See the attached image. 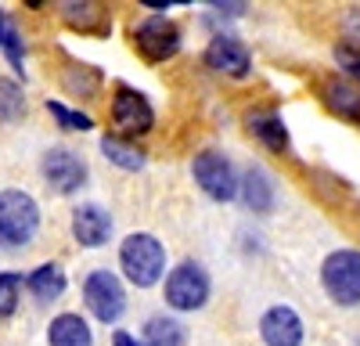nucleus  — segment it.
<instances>
[{
	"instance_id": "obj_1",
	"label": "nucleus",
	"mask_w": 360,
	"mask_h": 346,
	"mask_svg": "<svg viewBox=\"0 0 360 346\" xmlns=\"http://www.w3.org/2000/svg\"><path fill=\"white\" fill-rule=\"evenodd\" d=\"M119 264H123V274L137 288H148V285H155L166 271V249L155 235L137 231V235H130L123 242V249H119Z\"/></svg>"
},
{
	"instance_id": "obj_2",
	"label": "nucleus",
	"mask_w": 360,
	"mask_h": 346,
	"mask_svg": "<svg viewBox=\"0 0 360 346\" xmlns=\"http://www.w3.org/2000/svg\"><path fill=\"white\" fill-rule=\"evenodd\" d=\"M321 285L339 307L360 303V249H335L321 267Z\"/></svg>"
},
{
	"instance_id": "obj_3",
	"label": "nucleus",
	"mask_w": 360,
	"mask_h": 346,
	"mask_svg": "<svg viewBox=\"0 0 360 346\" xmlns=\"http://www.w3.org/2000/svg\"><path fill=\"white\" fill-rule=\"evenodd\" d=\"M40 224L37 202L25 191H0V238L8 245H25Z\"/></svg>"
},
{
	"instance_id": "obj_4",
	"label": "nucleus",
	"mask_w": 360,
	"mask_h": 346,
	"mask_svg": "<svg viewBox=\"0 0 360 346\" xmlns=\"http://www.w3.org/2000/svg\"><path fill=\"white\" fill-rule=\"evenodd\" d=\"M191 173H195V181L198 188L209 195V198H217V202H231L238 195V177H234V166L224 152L217 148H205L195 155L191 162Z\"/></svg>"
},
{
	"instance_id": "obj_5",
	"label": "nucleus",
	"mask_w": 360,
	"mask_h": 346,
	"mask_svg": "<svg viewBox=\"0 0 360 346\" xmlns=\"http://www.w3.org/2000/svg\"><path fill=\"white\" fill-rule=\"evenodd\" d=\"M209 300V274L202 271V264L188 260V264H180L169 271L166 278V303L173 310H198L205 307Z\"/></svg>"
},
{
	"instance_id": "obj_6",
	"label": "nucleus",
	"mask_w": 360,
	"mask_h": 346,
	"mask_svg": "<svg viewBox=\"0 0 360 346\" xmlns=\"http://www.w3.org/2000/svg\"><path fill=\"white\" fill-rule=\"evenodd\" d=\"M134 47L141 51L144 62H166L180 51V25L162 15L144 18L134 25Z\"/></svg>"
},
{
	"instance_id": "obj_7",
	"label": "nucleus",
	"mask_w": 360,
	"mask_h": 346,
	"mask_svg": "<svg viewBox=\"0 0 360 346\" xmlns=\"http://www.w3.org/2000/svg\"><path fill=\"white\" fill-rule=\"evenodd\" d=\"M83 300H86L90 310H94L98 321H105V325L119 321V314H123V307H127L123 285H119V278L108 274V271H94V274L86 278V285H83Z\"/></svg>"
},
{
	"instance_id": "obj_8",
	"label": "nucleus",
	"mask_w": 360,
	"mask_h": 346,
	"mask_svg": "<svg viewBox=\"0 0 360 346\" xmlns=\"http://www.w3.org/2000/svg\"><path fill=\"white\" fill-rule=\"evenodd\" d=\"M112 120L123 134H148L155 123V108L148 105V98L130 86H119L115 101H112Z\"/></svg>"
},
{
	"instance_id": "obj_9",
	"label": "nucleus",
	"mask_w": 360,
	"mask_h": 346,
	"mask_svg": "<svg viewBox=\"0 0 360 346\" xmlns=\"http://www.w3.org/2000/svg\"><path fill=\"white\" fill-rule=\"evenodd\" d=\"M259 335L266 346H303V317L292 307L278 303L259 317Z\"/></svg>"
},
{
	"instance_id": "obj_10",
	"label": "nucleus",
	"mask_w": 360,
	"mask_h": 346,
	"mask_svg": "<svg viewBox=\"0 0 360 346\" xmlns=\"http://www.w3.org/2000/svg\"><path fill=\"white\" fill-rule=\"evenodd\" d=\"M205 65H213L217 72H227L234 79H245L252 72V58L245 51L242 40H234V37H213L205 47Z\"/></svg>"
},
{
	"instance_id": "obj_11",
	"label": "nucleus",
	"mask_w": 360,
	"mask_h": 346,
	"mask_svg": "<svg viewBox=\"0 0 360 346\" xmlns=\"http://www.w3.org/2000/svg\"><path fill=\"white\" fill-rule=\"evenodd\" d=\"M44 177H47V184H51L54 191L69 195V191H76V188L83 184L86 166H83V159L72 155L69 148H51V152L44 155Z\"/></svg>"
},
{
	"instance_id": "obj_12",
	"label": "nucleus",
	"mask_w": 360,
	"mask_h": 346,
	"mask_svg": "<svg viewBox=\"0 0 360 346\" xmlns=\"http://www.w3.org/2000/svg\"><path fill=\"white\" fill-rule=\"evenodd\" d=\"M108 231H112V217L101 206H94V202H86V206H79L72 213V235H76L79 245H90V249L105 245L108 242Z\"/></svg>"
},
{
	"instance_id": "obj_13",
	"label": "nucleus",
	"mask_w": 360,
	"mask_h": 346,
	"mask_svg": "<svg viewBox=\"0 0 360 346\" xmlns=\"http://www.w3.org/2000/svg\"><path fill=\"white\" fill-rule=\"evenodd\" d=\"M321 98H324V105L332 108L335 115H342V120H349V123H360V91L353 83H346V79H324Z\"/></svg>"
},
{
	"instance_id": "obj_14",
	"label": "nucleus",
	"mask_w": 360,
	"mask_h": 346,
	"mask_svg": "<svg viewBox=\"0 0 360 346\" xmlns=\"http://www.w3.org/2000/svg\"><path fill=\"white\" fill-rule=\"evenodd\" d=\"M242 198L252 213H270L274 210V181H270V173L252 166L242 181Z\"/></svg>"
},
{
	"instance_id": "obj_15",
	"label": "nucleus",
	"mask_w": 360,
	"mask_h": 346,
	"mask_svg": "<svg viewBox=\"0 0 360 346\" xmlns=\"http://www.w3.org/2000/svg\"><path fill=\"white\" fill-rule=\"evenodd\" d=\"M249 130L266 144L270 152H278V155L292 148L288 130H285V123H281V115H278V112H252V115H249Z\"/></svg>"
},
{
	"instance_id": "obj_16",
	"label": "nucleus",
	"mask_w": 360,
	"mask_h": 346,
	"mask_svg": "<svg viewBox=\"0 0 360 346\" xmlns=\"http://www.w3.org/2000/svg\"><path fill=\"white\" fill-rule=\"evenodd\" d=\"M47 339H51V346H94V335H90L79 314H58L51 321Z\"/></svg>"
},
{
	"instance_id": "obj_17",
	"label": "nucleus",
	"mask_w": 360,
	"mask_h": 346,
	"mask_svg": "<svg viewBox=\"0 0 360 346\" xmlns=\"http://www.w3.org/2000/svg\"><path fill=\"white\" fill-rule=\"evenodd\" d=\"M144 346H184V325L176 317H152L144 325Z\"/></svg>"
},
{
	"instance_id": "obj_18",
	"label": "nucleus",
	"mask_w": 360,
	"mask_h": 346,
	"mask_svg": "<svg viewBox=\"0 0 360 346\" xmlns=\"http://www.w3.org/2000/svg\"><path fill=\"white\" fill-rule=\"evenodd\" d=\"M29 288H33L40 300H58L65 293V271L58 264H44V267H37L33 274H29Z\"/></svg>"
},
{
	"instance_id": "obj_19",
	"label": "nucleus",
	"mask_w": 360,
	"mask_h": 346,
	"mask_svg": "<svg viewBox=\"0 0 360 346\" xmlns=\"http://www.w3.org/2000/svg\"><path fill=\"white\" fill-rule=\"evenodd\" d=\"M101 152L123 169H141L144 166V152L137 148V144H130L127 137H105L101 141Z\"/></svg>"
},
{
	"instance_id": "obj_20",
	"label": "nucleus",
	"mask_w": 360,
	"mask_h": 346,
	"mask_svg": "<svg viewBox=\"0 0 360 346\" xmlns=\"http://www.w3.org/2000/svg\"><path fill=\"white\" fill-rule=\"evenodd\" d=\"M22 112H25L22 86L15 79H0V120L15 123V120H22Z\"/></svg>"
},
{
	"instance_id": "obj_21",
	"label": "nucleus",
	"mask_w": 360,
	"mask_h": 346,
	"mask_svg": "<svg viewBox=\"0 0 360 346\" xmlns=\"http://www.w3.org/2000/svg\"><path fill=\"white\" fill-rule=\"evenodd\" d=\"M47 108H51V115L58 123H62L65 130H90L94 123H90V115H83V112H72V108H65L62 101H47Z\"/></svg>"
},
{
	"instance_id": "obj_22",
	"label": "nucleus",
	"mask_w": 360,
	"mask_h": 346,
	"mask_svg": "<svg viewBox=\"0 0 360 346\" xmlns=\"http://www.w3.org/2000/svg\"><path fill=\"white\" fill-rule=\"evenodd\" d=\"M335 62L349 79H360V44H349V40L335 44Z\"/></svg>"
},
{
	"instance_id": "obj_23",
	"label": "nucleus",
	"mask_w": 360,
	"mask_h": 346,
	"mask_svg": "<svg viewBox=\"0 0 360 346\" xmlns=\"http://www.w3.org/2000/svg\"><path fill=\"white\" fill-rule=\"evenodd\" d=\"M18 274H0V317L15 314V303H18Z\"/></svg>"
},
{
	"instance_id": "obj_24",
	"label": "nucleus",
	"mask_w": 360,
	"mask_h": 346,
	"mask_svg": "<svg viewBox=\"0 0 360 346\" xmlns=\"http://www.w3.org/2000/svg\"><path fill=\"white\" fill-rule=\"evenodd\" d=\"M65 18L72 25L86 29V25H94V18H98V4H65Z\"/></svg>"
},
{
	"instance_id": "obj_25",
	"label": "nucleus",
	"mask_w": 360,
	"mask_h": 346,
	"mask_svg": "<svg viewBox=\"0 0 360 346\" xmlns=\"http://www.w3.org/2000/svg\"><path fill=\"white\" fill-rule=\"evenodd\" d=\"M4 47H8V58H11V65L22 72V44H18V33L15 29H8V37H4Z\"/></svg>"
},
{
	"instance_id": "obj_26",
	"label": "nucleus",
	"mask_w": 360,
	"mask_h": 346,
	"mask_svg": "<svg viewBox=\"0 0 360 346\" xmlns=\"http://www.w3.org/2000/svg\"><path fill=\"white\" fill-rule=\"evenodd\" d=\"M112 346H144V342H137L130 332H115V339H112Z\"/></svg>"
},
{
	"instance_id": "obj_27",
	"label": "nucleus",
	"mask_w": 360,
	"mask_h": 346,
	"mask_svg": "<svg viewBox=\"0 0 360 346\" xmlns=\"http://www.w3.org/2000/svg\"><path fill=\"white\" fill-rule=\"evenodd\" d=\"M8 29H11V25H8V18L0 15V44H4V37H8Z\"/></svg>"
},
{
	"instance_id": "obj_28",
	"label": "nucleus",
	"mask_w": 360,
	"mask_h": 346,
	"mask_svg": "<svg viewBox=\"0 0 360 346\" xmlns=\"http://www.w3.org/2000/svg\"><path fill=\"white\" fill-rule=\"evenodd\" d=\"M356 346H360V339H356Z\"/></svg>"
}]
</instances>
